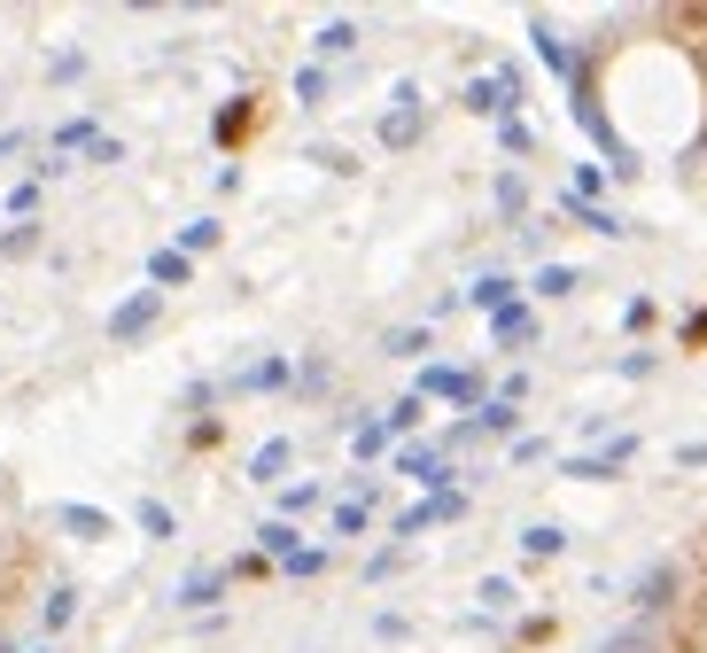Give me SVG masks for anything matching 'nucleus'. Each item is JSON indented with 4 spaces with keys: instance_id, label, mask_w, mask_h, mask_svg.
I'll use <instances>...</instances> for the list:
<instances>
[{
    "instance_id": "obj_21",
    "label": "nucleus",
    "mask_w": 707,
    "mask_h": 653,
    "mask_svg": "<svg viewBox=\"0 0 707 653\" xmlns=\"http://www.w3.org/2000/svg\"><path fill=\"white\" fill-rule=\"evenodd\" d=\"M133 522H140L148 537H171V529H180V522H171V506H163V499H140V514H133Z\"/></svg>"
},
{
    "instance_id": "obj_13",
    "label": "nucleus",
    "mask_w": 707,
    "mask_h": 653,
    "mask_svg": "<svg viewBox=\"0 0 707 653\" xmlns=\"http://www.w3.org/2000/svg\"><path fill=\"white\" fill-rule=\"evenodd\" d=\"M94 140H102V133H94V117H70V125H55V156H78V148L94 156Z\"/></svg>"
},
{
    "instance_id": "obj_8",
    "label": "nucleus",
    "mask_w": 707,
    "mask_h": 653,
    "mask_svg": "<svg viewBox=\"0 0 707 653\" xmlns=\"http://www.w3.org/2000/svg\"><path fill=\"white\" fill-rule=\"evenodd\" d=\"M288 459H296V444H288V436L256 444V459H249V482H281V474H288Z\"/></svg>"
},
{
    "instance_id": "obj_10",
    "label": "nucleus",
    "mask_w": 707,
    "mask_h": 653,
    "mask_svg": "<svg viewBox=\"0 0 707 653\" xmlns=\"http://www.w3.org/2000/svg\"><path fill=\"white\" fill-rule=\"evenodd\" d=\"M537 55H545V62L560 70V78H583V55H575L568 39H552V24H537Z\"/></svg>"
},
{
    "instance_id": "obj_5",
    "label": "nucleus",
    "mask_w": 707,
    "mask_h": 653,
    "mask_svg": "<svg viewBox=\"0 0 707 653\" xmlns=\"http://www.w3.org/2000/svg\"><path fill=\"white\" fill-rule=\"evenodd\" d=\"M420 125H427L420 94H412V87H397V110L381 117V140H389V148H412V140H420Z\"/></svg>"
},
{
    "instance_id": "obj_19",
    "label": "nucleus",
    "mask_w": 707,
    "mask_h": 653,
    "mask_svg": "<svg viewBox=\"0 0 707 653\" xmlns=\"http://www.w3.org/2000/svg\"><path fill=\"white\" fill-rule=\"evenodd\" d=\"M521 545L537 552V560H552L560 545H568V529H552V522H537V529H521Z\"/></svg>"
},
{
    "instance_id": "obj_1",
    "label": "nucleus",
    "mask_w": 707,
    "mask_h": 653,
    "mask_svg": "<svg viewBox=\"0 0 707 653\" xmlns=\"http://www.w3.org/2000/svg\"><path fill=\"white\" fill-rule=\"evenodd\" d=\"M412 397H452V404H475V413H482V374L475 366H427Z\"/></svg>"
},
{
    "instance_id": "obj_34",
    "label": "nucleus",
    "mask_w": 707,
    "mask_h": 653,
    "mask_svg": "<svg viewBox=\"0 0 707 653\" xmlns=\"http://www.w3.org/2000/svg\"><path fill=\"white\" fill-rule=\"evenodd\" d=\"M32 653H47V645H32Z\"/></svg>"
},
{
    "instance_id": "obj_25",
    "label": "nucleus",
    "mask_w": 707,
    "mask_h": 653,
    "mask_svg": "<svg viewBox=\"0 0 707 653\" xmlns=\"http://www.w3.org/2000/svg\"><path fill=\"white\" fill-rule=\"evenodd\" d=\"M350 47H358V24H342V16H334V24L319 32V55H350Z\"/></svg>"
},
{
    "instance_id": "obj_18",
    "label": "nucleus",
    "mask_w": 707,
    "mask_h": 653,
    "mask_svg": "<svg viewBox=\"0 0 707 653\" xmlns=\"http://www.w3.org/2000/svg\"><path fill=\"white\" fill-rule=\"evenodd\" d=\"M288 381V366L281 358H256V366H241V389H281Z\"/></svg>"
},
{
    "instance_id": "obj_16",
    "label": "nucleus",
    "mask_w": 707,
    "mask_h": 653,
    "mask_svg": "<svg viewBox=\"0 0 707 653\" xmlns=\"http://www.w3.org/2000/svg\"><path fill=\"white\" fill-rule=\"evenodd\" d=\"M70 615H78V592H70V584H55V592H47V607H39V622H47V630H70Z\"/></svg>"
},
{
    "instance_id": "obj_30",
    "label": "nucleus",
    "mask_w": 707,
    "mask_h": 653,
    "mask_svg": "<svg viewBox=\"0 0 707 653\" xmlns=\"http://www.w3.org/2000/svg\"><path fill=\"white\" fill-rule=\"evenodd\" d=\"M521 203H528V187H521V180H513V172H505V180H498V210H505V218H513V210H521Z\"/></svg>"
},
{
    "instance_id": "obj_9",
    "label": "nucleus",
    "mask_w": 707,
    "mask_h": 653,
    "mask_svg": "<svg viewBox=\"0 0 707 653\" xmlns=\"http://www.w3.org/2000/svg\"><path fill=\"white\" fill-rule=\"evenodd\" d=\"M669 592H676V560H661L653 576L638 584V615H661V607H669Z\"/></svg>"
},
{
    "instance_id": "obj_17",
    "label": "nucleus",
    "mask_w": 707,
    "mask_h": 653,
    "mask_svg": "<svg viewBox=\"0 0 707 653\" xmlns=\"http://www.w3.org/2000/svg\"><path fill=\"white\" fill-rule=\"evenodd\" d=\"M195 250H218V218H195V226H180V257H195Z\"/></svg>"
},
{
    "instance_id": "obj_24",
    "label": "nucleus",
    "mask_w": 707,
    "mask_h": 653,
    "mask_svg": "<svg viewBox=\"0 0 707 653\" xmlns=\"http://www.w3.org/2000/svg\"><path fill=\"white\" fill-rule=\"evenodd\" d=\"M256 545L288 560V552H296V522H264V529H256Z\"/></svg>"
},
{
    "instance_id": "obj_27",
    "label": "nucleus",
    "mask_w": 707,
    "mask_h": 653,
    "mask_svg": "<svg viewBox=\"0 0 707 653\" xmlns=\"http://www.w3.org/2000/svg\"><path fill=\"white\" fill-rule=\"evenodd\" d=\"M281 506H288V514H311V506H319V482H288Z\"/></svg>"
},
{
    "instance_id": "obj_28",
    "label": "nucleus",
    "mask_w": 707,
    "mask_h": 653,
    "mask_svg": "<svg viewBox=\"0 0 707 653\" xmlns=\"http://www.w3.org/2000/svg\"><path fill=\"white\" fill-rule=\"evenodd\" d=\"M281 568H288V576H319V568H327V552H311V545H296V552L281 560Z\"/></svg>"
},
{
    "instance_id": "obj_33",
    "label": "nucleus",
    "mask_w": 707,
    "mask_h": 653,
    "mask_svg": "<svg viewBox=\"0 0 707 653\" xmlns=\"http://www.w3.org/2000/svg\"><path fill=\"white\" fill-rule=\"evenodd\" d=\"M16 148H24V133H0V163H9Z\"/></svg>"
},
{
    "instance_id": "obj_7",
    "label": "nucleus",
    "mask_w": 707,
    "mask_h": 653,
    "mask_svg": "<svg viewBox=\"0 0 707 653\" xmlns=\"http://www.w3.org/2000/svg\"><path fill=\"white\" fill-rule=\"evenodd\" d=\"M490 335L505 343V351H521V343H537V319H528V303L513 296L505 311H490Z\"/></svg>"
},
{
    "instance_id": "obj_32",
    "label": "nucleus",
    "mask_w": 707,
    "mask_h": 653,
    "mask_svg": "<svg viewBox=\"0 0 707 653\" xmlns=\"http://www.w3.org/2000/svg\"><path fill=\"white\" fill-rule=\"evenodd\" d=\"M646 645H653V638H646V630H623V638H606V645H598V653H646Z\"/></svg>"
},
{
    "instance_id": "obj_15",
    "label": "nucleus",
    "mask_w": 707,
    "mask_h": 653,
    "mask_svg": "<svg viewBox=\"0 0 707 653\" xmlns=\"http://www.w3.org/2000/svg\"><path fill=\"white\" fill-rule=\"evenodd\" d=\"M218 592H226V576H218V568H195V576L180 584V607H210Z\"/></svg>"
},
{
    "instance_id": "obj_22",
    "label": "nucleus",
    "mask_w": 707,
    "mask_h": 653,
    "mask_svg": "<svg viewBox=\"0 0 707 653\" xmlns=\"http://www.w3.org/2000/svg\"><path fill=\"white\" fill-rule=\"evenodd\" d=\"M420 413H427V397H397V404H389V436L420 428Z\"/></svg>"
},
{
    "instance_id": "obj_3",
    "label": "nucleus",
    "mask_w": 707,
    "mask_h": 653,
    "mask_svg": "<svg viewBox=\"0 0 707 653\" xmlns=\"http://www.w3.org/2000/svg\"><path fill=\"white\" fill-rule=\"evenodd\" d=\"M156 311H163V303H156V288H140V296H125V303L110 311V343H140V335H148V326H156Z\"/></svg>"
},
{
    "instance_id": "obj_20",
    "label": "nucleus",
    "mask_w": 707,
    "mask_h": 653,
    "mask_svg": "<svg viewBox=\"0 0 707 653\" xmlns=\"http://www.w3.org/2000/svg\"><path fill=\"white\" fill-rule=\"evenodd\" d=\"M350 451H358V459H381V451H389V421H366L358 436H350Z\"/></svg>"
},
{
    "instance_id": "obj_31",
    "label": "nucleus",
    "mask_w": 707,
    "mask_h": 653,
    "mask_svg": "<svg viewBox=\"0 0 707 653\" xmlns=\"http://www.w3.org/2000/svg\"><path fill=\"white\" fill-rule=\"evenodd\" d=\"M598 180H606L598 163H583V172H575V187H568V195H575V203H591V195H598Z\"/></svg>"
},
{
    "instance_id": "obj_4",
    "label": "nucleus",
    "mask_w": 707,
    "mask_h": 653,
    "mask_svg": "<svg viewBox=\"0 0 707 653\" xmlns=\"http://www.w3.org/2000/svg\"><path fill=\"white\" fill-rule=\"evenodd\" d=\"M467 514V490H435V499H420L404 522H397V537H420V529H435V522H459Z\"/></svg>"
},
{
    "instance_id": "obj_26",
    "label": "nucleus",
    "mask_w": 707,
    "mask_h": 653,
    "mask_svg": "<svg viewBox=\"0 0 707 653\" xmlns=\"http://www.w3.org/2000/svg\"><path fill=\"white\" fill-rule=\"evenodd\" d=\"M358 529H366V499H342L334 506V537H358Z\"/></svg>"
},
{
    "instance_id": "obj_12",
    "label": "nucleus",
    "mask_w": 707,
    "mask_h": 653,
    "mask_svg": "<svg viewBox=\"0 0 707 653\" xmlns=\"http://www.w3.org/2000/svg\"><path fill=\"white\" fill-rule=\"evenodd\" d=\"M467 303H475V311H505V303H513V280H505V273H482V280L467 288Z\"/></svg>"
},
{
    "instance_id": "obj_29",
    "label": "nucleus",
    "mask_w": 707,
    "mask_h": 653,
    "mask_svg": "<svg viewBox=\"0 0 707 653\" xmlns=\"http://www.w3.org/2000/svg\"><path fill=\"white\" fill-rule=\"evenodd\" d=\"M568 288H575L568 265H545V273H537V296H568Z\"/></svg>"
},
{
    "instance_id": "obj_23",
    "label": "nucleus",
    "mask_w": 707,
    "mask_h": 653,
    "mask_svg": "<svg viewBox=\"0 0 707 653\" xmlns=\"http://www.w3.org/2000/svg\"><path fill=\"white\" fill-rule=\"evenodd\" d=\"M381 351H389V358H420V351H427V326H397Z\"/></svg>"
},
{
    "instance_id": "obj_11",
    "label": "nucleus",
    "mask_w": 707,
    "mask_h": 653,
    "mask_svg": "<svg viewBox=\"0 0 707 653\" xmlns=\"http://www.w3.org/2000/svg\"><path fill=\"white\" fill-rule=\"evenodd\" d=\"M187 273H195V257H180V250H156L148 257V280L156 288H187Z\"/></svg>"
},
{
    "instance_id": "obj_6",
    "label": "nucleus",
    "mask_w": 707,
    "mask_h": 653,
    "mask_svg": "<svg viewBox=\"0 0 707 653\" xmlns=\"http://www.w3.org/2000/svg\"><path fill=\"white\" fill-rule=\"evenodd\" d=\"M397 474H412V482H427V490H444V482H452L444 451H427V444H404V451H397Z\"/></svg>"
},
{
    "instance_id": "obj_14",
    "label": "nucleus",
    "mask_w": 707,
    "mask_h": 653,
    "mask_svg": "<svg viewBox=\"0 0 707 653\" xmlns=\"http://www.w3.org/2000/svg\"><path fill=\"white\" fill-rule=\"evenodd\" d=\"M62 529L94 545V537H110V514H102V506H62Z\"/></svg>"
},
{
    "instance_id": "obj_2",
    "label": "nucleus",
    "mask_w": 707,
    "mask_h": 653,
    "mask_svg": "<svg viewBox=\"0 0 707 653\" xmlns=\"http://www.w3.org/2000/svg\"><path fill=\"white\" fill-rule=\"evenodd\" d=\"M513 102H521V78H513V70L475 78V87H467V110H475V117H513Z\"/></svg>"
}]
</instances>
